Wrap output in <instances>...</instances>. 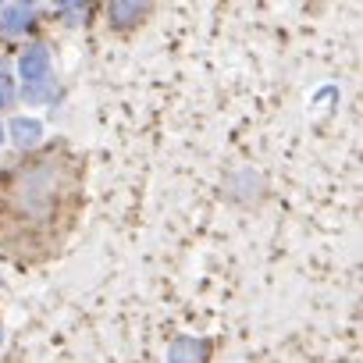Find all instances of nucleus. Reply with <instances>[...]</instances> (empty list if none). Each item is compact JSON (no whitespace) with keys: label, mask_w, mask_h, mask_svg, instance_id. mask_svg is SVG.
<instances>
[{"label":"nucleus","mask_w":363,"mask_h":363,"mask_svg":"<svg viewBox=\"0 0 363 363\" xmlns=\"http://www.w3.org/2000/svg\"><path fill=\"white\" fill-rule=\"evenodd\" d=\"M22 79H26V89H33V86H43L47 82V75H50V54H47V47H29L26 54H22Z\"/></svg>","instance_id":"1"},{"label":"nucleus","mask_w":363,"mask_h":363,"mask_svg":"<svg viewBox=\"0 0 363 363\" xmlns=\"http://www.w3.org/2000/svg\"><path fill=\"white\" fill-rule=\"evenodd\" d=\"M203 359H207V345L193 335L174 338L171 349H167V363H203Z\"/></svg>","instance_id":"2"},{"label":"nucleus","mask_w":363,"mask_h":363,"mask_svg":"<svg viewBox=\"0 0 363 363\" xmlns=\"http://www.w3.org/2000/svg\"><path fill=\"white\" fill-rule=\"evenodd\" d=\"M0 22H4L8 33H22V29H29V22H33V8H29V4H8L4 11H0Z\"/></svg>","instance_id":"3"},{"label":"nucleus","mask_w":363,"mask_h":363,"mask_svg":"<svg viewBox=\"0 0 363 363\" xmlns=\"http://www.w3.org/2000/svg\"><path fill=\"white\" fill-rule=\"evenodd\" d=\"M11 135H15L18 146H33V143H40L43 125H40L36 118H15V121H11Z\"/></svg>","instance_id":"4"},{"label":"nucleus","mask_w":363,"mask_h":363,"mask_svg":"<svg viewBox=\"0 0 363 363\" xmlns=\"http://www.w3.org/2000/svg\"><path fill=\"white\" fill-rule=\"evenodd\" d=\"M146 8L143 4H111V22L114 26H132L135 18H143Z\"/></svg>","instance_id":"5"},{"label":"nucleus","mask_w":363,"mask_h":363,"mask_svg":"<svg viewBox=\"0 0 363 363\" xmlns=\"http://www.w3.org/2000/svg\"><path fill=\"white\" fill-rule=\"evenodd\" d=\"M15 100V79L0 72V107H8Z\"/></svg>","instance_id":"6"},{"label":"nucleus","mask_w":363,"mask_h":363,"mask_svg":"<svg viewBox=\"0 0 363 363\" xmlns=\"http://www.w3.org/2000/svg\"><path fill=\"white\" fill-rule=\"evenodd\" d=\"M0 143H4V132H0Z\"/></svg>","instance_id":"7"},{"label":"nucleus","mask_w":363,"mask_h":363,"mask_svg":"<svg viewBox=\"0 0 363 363\" xmlns=\"http://www.w3.org/2000/svg\"><path fill=\"white\" fill-rule=\"evenodd\" d=\"M0 342H4V335H0Z\"/></svg>","instance_id":"8"}]
</instances>
